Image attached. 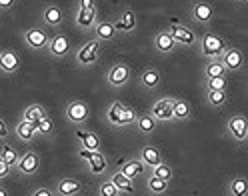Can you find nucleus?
Wrapping results in <instances>:
<instances>
[{"instance_id":"22","label":"nucleus","mask_w":248,"mask_h":196,"mask_svg":"<svg viewBox=\"0 0 248 196\" xmlns=\"http://www.w3.org/2000/svg\"><path fill=\"white\" fill-rule=\"evenodd\" d=\"M118 170L124 174V176H128V178H138L144 170H146V166L140 162V158L138 156H132V158H126V160H120V164H118Z\"/></svg>"},{"instance_id":"15","label":"nucleus","mask_w":248,"mask_h":196,"mask_svg":"<svg viewBox=\"0 0 248 196\" xmlns=\"http://www.w3.org/2000/svg\"><path fill=\"white\" fill-rule=\"evenodd\" d=\"M112 22H114V28L118 34H132L138 28V16L132 8H124Z\"/></svg>"},{"instance_id":"4","label":"nucleus","mask_w":248,"mask_h":196,"mask_svg":"<svg viewBox=\"0 0 248 196\" xmlns=\"http://www.w3.org/2000/svg\"><path fill=\"white\" fill-rule=\"evenodd\" d=\"M64 118L76 128L84 126L90 120V106L88 102L82 98H72L66 106H64Z\"/></svg>"},{"instance_id":"21","label":"nucleus","mask_w":248,"mask_h":196,"mask_svg":"<svg viewBox=\"0 0 248 196\" xmlns=\"http://www.w3.org/2000/svg\"><path fill=\"white\" fill-rule=\"evenodd\" d=\"M82 182L78 178H70V176H64L60 178L56 186H54V192L56 196H80L82 194Z\"/></svg>"},{"instance_id":"36","label":"nucleus","mask_w":248,"mask_h":196,"mask_svg":"<svg viewBox=\"0 0 248 196\" xmlns=\"http://www.w3.org/2000/svg\"><path fill=\"white\" fill-rule=\"evenodd\" d=\"M88 162H90V172L92 174H100L104 168H106V158H104V154L102 152H92L90 154V158H88Z\"/></svg>"},{"instance_id":"25","label":"nucleus","mask_w":248,"mask_h":196,"mask_svg":"<svg viewBox=\"0 0 248 196\" xmlns=\"http://www.w3.org/2000/svg\"><path fill=\"white\" fill-rule=\"evenodd\" d=\"M156 124H158V122L152 118L150 112H138L136 122H134L136 130L140 132L142 136H150V134H154V130H156Z\"/></svg>"},{"instance_id":"41","label":"nucleus","mask_w":248,"mask_h":196,"mask_svg":"<svg viewBox=\"0 0 248 196\" xmlns=\"http://www.w3.org/2000/svg\"><path fill=\"white\" fill-rule=\"evenodd\" d=\"M30 196H56L54 188H48V186H38L30 192Z\"/></svg>"},{"instance_id":"6","label":"nucleus","mask_w":248,"mask_h":196,"mask_svg":"<svg viewBox=\"0 0 248 196\" xmlns=\"http://www.w3.org/2000/svg\"><path fill=\"white\" fill-rule=\"evenodd\" d=\"M40 164H42L40 154L36 152L34 148H28L24 154H20L16 166H14V172H16L18 176L30 178V176H34V174L40 170Z\"/></svg>"},{"instance_id":"40","label":"nucleus","mask_w":248,"mask_h":196,"mask_svg":"<svg viewBox=\"0 0 248 196\" xmlns=\"http://www.w3.org/2000/svg\"><path fill=\"white\" fill-rule=\"evenodd\" d=\"M10 126H8V122H6V120L2 118V116H0V142H6L8 138H10Z\"/></svg>"},{"instance_id":"9","label":"nucleus","mask_w":248,"mask_h":196,"mask_svg":"<svg viewBox=\"0 0 248 196\" xmlns=\"http://www.w3.org/2000/svg\"><path fill=\"white\" fill-rule=\"evenodd\" d=\"M72 40L68 34L64 32H58V34H52L50 36V42H48V48H46V52H48V56L56 58V60H64L72 54Z\"/></svg>"},{"instance_id":"43","label":"nucleus","mask_w":248,"mask_h":196,"mask_svg":"<svg viewBox=\"0 0 248 196\" xmlns=\"http://www.w3.org/2000/svg\"><path fill=\"white\" fill-rule=\"evenodd\" d=\"M18 4V0H0V10L2 12H10L14 10V6Z\"/></svg>"},{"instance_id":"29","label":"nucleus","mask_w":248,"mask_h":196,"mask_svg":"<svg viewBox=\"0 0 248 196\" xmlns=\"http://www.w3.org/2000/svg\"><path fill=\"white\" fill-rule=\"evenodd\" d=\"M122 114H124V102L114 100L110 106H108V110H106L108 124L114 126V128H122V126H124V118H122Z\"/></svg>"},{"instance_id":"46","label":"nucleus","mask_w":248,"mask_h":196,"mask_svg":"<svg viewBox=\"0 0 248 196\" xmlns=\"http://www.w3.org/2000/svg\"><path fill=\"white\" fill-rule=\"evenodd\" d=\"M238 2H242V4H244V2H248V0H238Z\"/></svg>"},{"instance_id":"24","label":"nucleus","mask_w":248,"mask_h":196,"mask_svg":"<svg viewBox=\"0 0 248 196\" xmlns=\"http://www.w3.org/2000/svg\"><path fill=\"white\" fill-rule=\"evenodd\" d=\"M226 194L228 196H248V178L244 174L232 176L226 182Z\"/></svg>"},{"instance_id":"7","label":"nucleus","mask_w":248,"mask_h":196,"mask_svg":"<svg viewBox=\"0 0 248 196\" xmlns=\"http://www.w3.org/2000/svg\"><path fill=\"white\" fill-rule=\"evenodd\" d=\"M226 136L238 144L248 140V118L244 114L236 112L226 120Z\"/></svg>"},{"instance_id":"45","label":"nucleus","mask_w":248,"mask_h":196,"mask_svg":"<svg viewBox=\"0 0 248 196\" xmlns=\"http://www.w3.org/2000/svg\"><path fill=\"white\" fill-rule=\"evenodd\" d=\"M0 196H10V192H8V188L0 182Z\"/></svg>"},{"instance_id":"27","label":"nucleus","mask_w":248,"mask_h":196,"mask_svg":"<svg viewBox=\"0 0 248 196\" xmlns=\"http://www.w3.org/2000/svg\"><path fill=\"white\" fill-rule=\"evenodd\" d=\"M204 98L206 104L214 110H220L222 106L228 104V90H204Z\"/></svg>"},{"instance_id":"37","label":"nucleus","mask_w":248,"mask_h":196,"mask_svg":"<svg viewBox=\"0 0 248 196\" xmlns=\"http://www.w3.org/2000/svg\"><path fill=\"white\" fill-rule=\"evenodd\" d=\"M150 174L158 176V178H162V180H168V182H172V178H174V168L170 166L168 162H160L156 168H152V170H150Z\"/></svg>"},{"instance_id":"17","label":"nucleus","mask_w":248,"mask_h":196,"mask_svg":"<svg viewBox=\"0 0 248 196\" xmlns=\"http://www.w3.org/2000/svg\"><path fill=\"white\" fill-rule=\"evenodd\" d=\"M40 20L44 22V26H48V28H60L62 24H64V10L54 2H48L40 12Z\"/></svg>"},{"instance_id":"35","label":"nucleus","mask_w":248,"mask_h":196,"mask_svg":"<svg viewBox=\"0 0 248 196\" xmlns=\"http://www.w3.org/2000/svg\"><path fill=\"white\" fill-rule=\"evenodd\" d=\"M0 158L14 168V166H16V162H18V158H20V154H18V150L14 146H10L8 142H2V144H0Z\"/></svg>"},{"instance_id":"16","label":"nucleus","mask_w":248,"mask_h":196,"mask_svg":"<svg viewBox=\"0 0 248 196\" xmlns=\"http://www.w3.org/2000/svg\"><path fill=\"white\" fill-rule=\"evenodd\" d=\"M152 46H154V50H156L158 54H164V56H166V54H174V52L178 50L176 40L168 34L166 28L158 30V32L152 36Z\"/></svg>"},{"instance_id":"26","label":"nucleus","mask_w":248,"mask_h":196,"mask_svg":"<svg viewBox=\"0 0 248 196\" xmlns=\"http://www.w3.org/2000/svg\"><path fill=\"white\" fill-rule=\"evenodd\" d=\"M172 114H174L176 122H186V120H190V118H192V106H190V102L184 100V98H176V96H174Z\"/></svg>"},{"instance_id":"31","label":"nucleus","mask_w":248,"mask_h":196,"mask_svg":"<svg viewBox=\"0 0 248 196\" xmlns=\"http://www.w3.org/2000/svg\"><path fill=\"white\" fill-rule=\"evenodd\" d=\"M170 184H172V182H168V180H162V178H158V176L150 174V176L146 178V192H148L150 196H162V194L168 192Z\"/></svg>"},{"instance_id":"47","label":"nucleus","mask_w":248,"mask_h":196,"mask_svg":"<svg viewBox=\"0 0 248 196\" xmlns=\"http://www.w3.org/2000/svg\"><path fill=\"white\" fill-rule=\"evenodd\" d=\"M0 52H2V48H0Z\"/></svg>"},{"instance_id":"18","label":"nucleus","mask_w":248,"mask_h":196,"mask_svg":"<svg viewBox=\"0 0 248 196\" xmlns=\"http://www.w3.org/2000/svg\"><path fill=\"white\" fill-rule=\"evenodd\" d=\"M138 158H140V162L146 166V170L156 168L160 162H164V154L156 144H144L140 148V152H138Z\"/></svg>"},{"instance_id":"2","label":"nucleus","mask_w":248,"mask_h":196,"mask_svg":"<svg viewBox=\"0 0 248 196\" xmlns=\"http://www.w3.org/2000/svg\"><path fill=\"white\" fill-rule=\"evenodd\" d=\"M198 46H200V54L206 60H218L224 50L228 48V42L224 36L214 34V32H206L198 38Z\"/></svg>"},{"instance_id":"1","label":"nucleus","mask_w":248,"mask_h":196,"mask_svg":"<svg viewBox=\"0 0 248 196\" xmlns=\"http://www.w3.org/2000/svg\"><path fill=\"white\" fill-rule=\"evenodd\" d=\"M100 52H102V44L98 40H94V38L86 40L84 44H80V46L72 52L74 66H78L82 70L96 66L98 60H100Z\"/></svg>"},{"instance_id":"8","label":"nucleus","mask_w":248,"mask_h":196,"mask_svg":"<svg viewBox=\"0 0 248 196\" xmlns=\"http://www.w3.org/2000/svg\"><path fill=\"white\" fill-rule=\"evenodd\" d=\"M190 20L194 24H200V26H210L212 20L216 18V8L206 2V0H194L190 4Z\"/></svg>"},{"instance_id":"11","label":"nucleus","mask_w":248,"mask_h":196,"mask_svg":"<svg viewBox=\"0 0 248 196\" xmlns=\"http://www.w3.org/2000/svg\"><path fill=\"white\" fill-rule=\"evenodd\" d=\"M98 20V8H74V24L82 32H92Z\"/></svg>"},{"instance_id":"44","label":"nucleus","mask_w":248,"mask_h":196,"mask_svg":"<svg viewBox=\"0 0 248 196\" xmlns=\"http://www.w3.org/2000/svg\"><path fill=\"white\" fill-rule=\"evenodd\" d=\"M76 8H96V0H76Z\"/></svg>"},{"instance_id":"38","label":"nucleus","mask_w":248,"mask_h":196,"mask_svg":"<svg viewBox=\"0 0 248 196\" xmlns=\"http://www.w3.org/2000/svg\"><path fill=\"white\" fill-rule=\"evenodd\" d=\"M98 196H122V194H120V190L116 188V184L112 182V180L106 178L98 184Z\"/></svg>"},{"instance_id":"28","label":"nucleus","mask_w":248,"mask_h":196,"mask_svg":"<svg viewBox=\"0 0 248 196\" xmlns=\"http://www.w3.org/2000/svg\"><path fill=\"white\" fill-rule=\"evenodd\" d=\"M76 136H78L82 148L90 150V152H100L102 142H100V136H98L96 132H82V130H76Z\"/></svg>"},{"instance_id":"12","label":"nucleus","mask_w":248,"mask_h":196,"mask_svg":"<svg viewBox=\"0 0 248 196\" xmlns=\"http://www.w3.org/2000/svg\"><path fill=\"white\" fill-rule=\"evenodd\" d=\"M172 102H174V96H162L152 104L148 112L152 114V118L156 120V122H172L174 120Z\"/></svg>"},{"instance_id":"42","label":"nucleus","mask_w":248,"mask_h":196,"mask_svg":"<svg viewBox=\"0 0 248 196\" xmlns=\"http://www.w3.org/2000/svg\"><path fill=\"white\" fill-rule=\"evenodd\" d=\"M12 166H10V164H6L2 158H0V182H2V180H6L10 174H12Z\"/></svg>"},{"instance_id":"23","label":"nucleus","mask_w":248,"mask_h":196,"mask_svg":"<svg viewBox=\"0 0 248 196\" xmlns=\"http://www.w3.org/2000/svg\"><path fill=\"white\" fill-rule=\"evenodd\" d=\"M12 132H14V136H16L20 142H24V144H32V142H34V138L38 136L34 124L26 122V120H18V124L14 126V130H12Z\"/></svg>"},{"instance_id":"34","label":"nucleus","mask_w":248,"mask_h":196,"mask_svg":"<svg viewBox=\"0 0 248 196\" xmlns=\"http://www.w3.org/2000/svg\"><path fill=\"white\" fill-rule=\"evenodd\" d=\"M36 128V134L42 138H54V132H56V122H54V118L48 114L46 118H42L40 122L34 124Z\"/></svg>"},{"instance_id":"3","label":"nucleus","mask_w":248,"mask_h":196,"mask_svg":"<svg viewBox=\"0 0 248 196\" xmlns=\"http://www.w3.org/2000/svg\"><path fill=\"white\" fill-rule=\"evenodd\" d=\"M50 32L46 30L44 26H32V28H26L22 32V42L28 50L32 52H42L48 48V42H50Z\"/></svg>"},{"instance_id":"13","label":"nucleus","mask_w":248,"mask_h":196,"mask_svg":"<svg viewBox=\"0 0 248 196\" xmlns=\"http://www.w3.org/2000/svg\"><path fill=\"white\" fill-rule=\"evenodd\" d=\"M22 66V58L16 50L12 48H2L0 52V74H4V76H12V74H16Z\"/></svg>"},{"instance_id":"5","label":"nucleus","mask_w":248,"mask_h":196,"mask_svg":"<svg viewBox=\"0 0 248 196\" xmlns=\"http://www.w3.org/2000/svg\"><path fill=\"white\" fill-rule=\"evenodd\" d=\"M104 78L112 90H122L132 78V68L126 62H114V64L108 66Z\"/></svg>"},{"instance_id":"48","label":"nucleus","mask_w":248,"mask_h":196,"mask_svg":"<svg viewBox=\"0 0 248 196\" xmlns=\"http://www.w3.org/2000/svg\"><path fill=\"white\" fill-rule=\"evenodd\" d=\"M0 12H2V10H0Z\"/></svg>"},{"instance_id":"33","label":"nucleus","mask_w":248,"mask_h":196,"mask_svg":"<svg viewBox=\"0 0 248 196\" xmlns=\"http://www.w3.org/2000/svg\"><path fill=\"white\" fill-rule=\"evenodd\" d=\"M218 76H228V70L220 62V58L218 60H206V64L202 68V78L208 80V78H218Z\"/></svg>"},{"instance_id":"19","label":"nucleus","mask_w":248,"mask_h":196,"mask_svg":"<svg viewBox=\"0 0 248 196\" xmlns=\"http://www.w3.org/2000/svg\"><path fill=\"white\" fill-rule=\"evenodd\" d=\"M138 82H140V88L146 90V92H154L160 84H162V72L154 66H146L140 76H138Z\"/></svg>"},{"instance_id":"10","label":"nucleus","mask_w":248,"mask_h":196,"mask_svg":"<svg viewBox=\"0 0 248 196\" xmlns=\"http://www.w3.org/2000/svg\"><path fill=\"white\" fill-rule=\"evenodd\" d=\"M166 30H168V34L176 40L178 46H196V44H198V38L200 36L194 32L192 28L184 26L180 22H170Z\"/></svg>"},{"instance_id":"39","label":"nucleus","mask_w":248,"mask_h":196,"mask_svg":"<svg viewBox=\"0 0 248 196\" xmlns=\"http://www.w3.org/2000/svg\"><path fill=\"white\" fill-rule=\"evenodd\" d=\"M204 90H228V76L204 80Z\"/></svg>"},{"instance_id":"14","label":"nucleus","mask_w":248,"mask_h":196,"mask_svg":"<svg viewBox=\"0 0 248 196\" xmlns=\"http://www.w3.org/2000/svg\"><path fill=\"white\" fill-rule=\"evenodd\" d=\"M220 62L224 64V68L228 72H240L246 64V56L238 46H228L224 50V54L220 56Z\"/></svg>"},{"instance_id":"20","label":"nucleus","mask_w":248,"mask_h":196,"mask_svg":"<svg viewBox=\"0 0 248 196\" xmlns=\"http://www.w3.org/2000/svg\"><path fill=\"white\" fill-rule=\"evenodd\" d=\"M116 36H118V32H116L114 22H112L110 18H102V20H98L96 26H94V30H92V38L98 40L100 44H104V42H112Z\"/></svg>"},{"instance_id":"30","label":"nucleus","mask_w":248,"mask_h":196,"mask_svg":"<svg viewBox=\"0 0 248 196\" xmlns=\"http://www.w3.org/2000/svg\"><path fill=\"white\" fill-rule=\"evenodd\" d=\"M46 116H48V110H46L42 104L36 102V104H28V106L22 110V118L20 120H26V122H30V124H36Z\"/></svg>"},{"instance_id":"32","label":"nucleus","mask_w":248,"mask_h":196,"mask_svg":"<svg viewBox=\"0 0 248 196\" xmlns=\"http://www.w3.org/2000/svg\"><path fill=\"white\" fill-rule=\"evenodd\" d=\"M110 180L116 184V188L120 190V194H134L136 192V186H134V180L128 178V176H124L118 168L110 174Z\"/></svg>"}]
</instances>
